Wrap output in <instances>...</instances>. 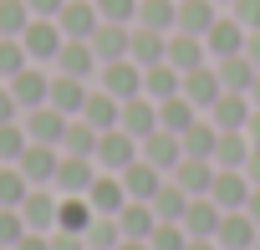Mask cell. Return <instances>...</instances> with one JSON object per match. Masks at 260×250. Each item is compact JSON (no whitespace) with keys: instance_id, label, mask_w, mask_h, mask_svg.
I'll return each instance as SVG.
<instances>
[{"instance_id":"6da1fadb","label":"cell","mask_w":260,"mask_h":250,"mask_svg":"<svg viewBox=\"0 0 260 250\" xmlns=\"http://www.w3.org/2000/svg\"><path fill=\"white\" fill-rule=\"evenodd\" d=\"M133 159H138V138L127 133V128H107V133H97V153H92V164H97L102 174H122Z\"/></svg>"},{"instance_id":"7a4b0ae2","label":"cell","mask_w":260,"mask_h":250,"mask_svg":"<svg viewBox=\"0 0 260 250\" xmlns=\"http://www.w3.org/2000/svg\"><path fill=\"white\" fill-rule=\"evenodd\" d=\"M61 26L51 21V16H31V26L21 31V46H26V56L31 61H56V51H61Z\"/></svg>"},{"instance_id":"3957f363","label":"cell","mask_w":260,"mask_h":250,"mask_svg":"<svg viewBox=\"0 0 260 250\" xmlns=\"http://www.w3.org/2000/svg\"><path fill=\"white\" fill-rule=\"evenodd\" d=\"M67 112H56L51 102H41V107H31V112H21V128H26V138L31 143H51V148H61V133H67Z\"/></svg>"},{"instance_id":"277c9868","label":"cell","mask_w":260,"mask_h":250,"mask_svg":"<svg viewBox=\"0 0 260 250\" xmlns=\"http://www.w3.org/2000/svg\"><path fill=\"white\" fill-rule=\"evenodd\" d=\"M102 92H112L117 102L143 97V67H138L133 56H122V61H102Z\"/></svg>"},{"instance_id":"5b68a950","label":"cell","mask_w":260,"mask_h":250,"mask_svg":"<svg viewBox=\"0 0 260 250\" xmlns=\"http://www.w3.org/2000/svg\"><path fill=\"white\" fill-rule=\"evenodd\" d=\"M56 189L51 184H36L26 199H21V220H26V230H41V235H51L56 230Z\"/></svg>"},{"instance_id":"8992f818","label":"cell","mask_w":260,"mask_h":250,"mask_svg":"<svg viewBox=\"0 0 260 250\" xmlns=\"http://www.w3.org/2000/svg\"><path fill=\"white\" fill-rule=\"evenodd\" d=\"M6 87H11V97L21 102V112H31V107H41V102L51 97V77H46L36 61H31V67H21V72L6 82Z\"/></svg>"},{"instance_id":"52a82bcc","label":"cell","mask_w":260,"mask_h":250,"mask_svg":"<svg viewBox=\"0 0 260 250\" xmlns=\"http://www.w3.org/2000/svg\"><path fill=\"white\" fill-rule=\"evenodd\" d=\"M56 164H61V148H51V143H26V153L16 159V169L26 174L31 189L36 184H51L56 179Z\"/></svg>"},{"instance_id":"ba28073f","label":"cell","mask_w":260,"mask_h":250,"mask_svg":"<svg viewBox=\"0 0 260 250\" xmlns=\"http://www.w3.org/2000/svg\"><path fill=\"white\" fill-rule=\"evenodd\" d=\"M250 189H255V184H250L245 169H219L214 184H209V199H214L219 209H245V204H250Z\"/></svg>"},{"instance_id":"9c48e42d","label":"cell","mask_w":260,"mask_h":250,"mask_svg":"<svg viewBox=\"0 0 260 250\" xmlns=\"http://www.w3.org/2000/svg\"><path fill=\"white\" fill-rule=\"evenodd\" d=\"M255 220L245 214V209H224L219 214V230H214V245L219 250H255Z\"/></svg>"},{"instance_id":"30bf717a","label":"cell","mask_w":260,"mask_h":250,"mask_svg":"<svg viewBox=\"0 0 260 250\" xmlns=\"http://www.w3.org/2000/svg\"><path fill=\"white\" fill-rule=\"evenodd\" d=\"M92 179H97V164H92V159L61 153V164H56V179H51V189H56V194H87V189H92Z\"/></svg>"},{"instance_id":"8fae6325","label":"cell","mask_w":260,"mask_h":250,"mask_svg":"<svg viewBox=\"0 0 260 250\" xmlns=\"http://www.w3.org/2000/svg\"><path fill=\"white\" fill-rule=\"evenodd\" d=\"M209 112H214V128H219V133H245L255 102H250V92H219V102H214Z\"/></svg>"},{"instance_id":"7c38bea8","label":"cell","mask_w":260,"mask_h":250,"mask_svg":"<svg viewBox=\"0 0 260 250\" xmlns=\"http://www.w3.org/2000/svg\"><path fill=\"white\" fill-rule=\"evenodd\" d=\"M56 26H61V36L87 41V36L102 26V16H97V6H92V0H67V6L56 11Z\"/></svg>"},{"instance_id":"4fadbf2b","label":"cell","mask_w":260,"mask_h":250,"mask_svg":"<svg viewBox=\"0 0 260 250\" xmlns=\"http://www.w3.org/2000/svg\"><path fill=\"white\" fill-rule=\"evenodd\" d=\"M87 92H92V87H87L82 77H67V72H56V77H51V97H46V102H51L56 112H67V117H82V107H87Z\"/></svg>"},{"instance_id":"5bb4252c","label":"cell","mask_w":260,"mask_h":250,"mask_svg":"<svg viewBox=\"0 0 260 250\" xmlns=\"http://www.w3.org/2000/svg\"><path fill=\"white\" fill-rule=\"evenodd\" d=\"M214 159H179L174 164V184L189 194V199H199V194H209V184H214Z\"/></svg>"},{"instance_id":"9a60e30c","label":"cell","mask_w":260,"mask_h":250,"mask_svg":"<svg viewBox=\"0 0 260 250\" xmlns=\"http://www.w3.org/2000/svg\"><path fill=\"white\" fill-rule=\"evenodd\" d=\"M219 204L209 199V194H199V199H189V209H184V230H189V240H214V230H219Z\"/></svg>"},{"instance_id":"2e32d148","label":"cell","mask_w":260,"mask_h":250,"mask_svg":"<svg viewBox=\"0 0 260 250\" xmlns=\"http://www.w3.org/2000/svg\"><path fill=\"white\" fill-rule=\"evenodd\" d=\"M117 128H127V133L143 143V138L158 128V102H153V97H127V102H122V117H117Z\"/></svg>"},{"instance_id":"e0dca14e","label":"cell","mask_w":260,"mask_h":250,"mask_svg":"<svg viewBox=\"0 0 260 250\" xmlns=\"http://www.w3.org/2000/svg\"><path fill=\"white\" fill-rule=\"evenodd\" d=\"M87 41H92L97 61H122V56H127V41H133V31H127L122 21H102Z\"/></svg>"},{"instance_id":"ac0fdd59","label":"cell","mask_w":260,"mask_h":250,"mask_svg":"<svg viewBox=\"0 0 260 250\" xmlns=\"http://www.w3.org/2000/svg\"><path fill=\"white\" fill-rule=\"evenodd\" d=\"M194 107H214L219 102V92H224V82H219V72L214 67H194V72H184V87H179Z\"/></svg>"},{"instance_id":"d6986e66","label":"cell","mask_w":260,"mask_h":250,"mask_svg":"<svg viewBox=\"0 0 260 250\" xmlns=\"http://www.w3.org/2000/svg\"><path fill=\"white\" fill-rule=\"evenodd\" d=\"M138 153H143L153 169H174V164L184 159V143H179V133H169V128H153V133L138 143Z\"/></svg>"},{"instance_id":"ffe728a7","label":"cell","mask_w":260,"mask_h":250,"mask_svg":"<svg viewBox=\"0 0 260 250\" xmlns=\"http://www.w3.org/2000/svg\"><path fill=\"white\" fill-rule=\"evenodd\" d=\"M87 204H92L97 214H117V209L127 204L122 174H102V169H97V179H92V189H87Z\"/></svg>"},{"instance_id":"44dd1931","label":"cell","mask_w":260,"mask_h":250,"mask_svg":"<svg viewBox=\"0 0 260 250\" xmlns=\"http://www.w3.org/2000/svg\"><path fill=\"white\" fill-rule=\"evenodd\" d=\"M153 225H158V214H153L148 199H127V204L117 209V230H122V240H148Z\"/></svg>"},{"instance_id":"7402d4cb","label":"cell","mask_w":260,"mask_h":250,"mask_svg":"<svg viewBox=\"0 0 260 250\" xmlns=\"http://www.w3.org/2000/svg\"><path fill=\"white\" fill-rule=\"evenodd\" d=\"M245 36H250V31H245L235 16H219V21L204 31V46H209L214 56H235V51H245Z\"/></svg>"},{"instance_id":"603a6c76","label":"cell","mask_w":260,"mask_h":250,"mask_svg":"<svg viewBox=\"0 0 260 250\" xmlns=\"http://www.w3.org/2000/svg\"><path fill=\"white\" fill-rule=\"evenodd\" d=\"M158 174H164V169H153V164L138 153L133 164L122 169V189H127V199H153V194H158V184H164Z\"/></svg>"},{"instance_id":"cb8c5ba5","label":"cell","mask_w":260,"mask_h":250,"mask_svg":"<svg viewBox=\"0 0 260 250\" xmlns=\"http://www.w3.org/2000/svg\"><path fill=\"white\" fill-rule=\"evenodd\" d=\"M127 56H133L138 67H158V61H169V36H164V31L138 26V31H133V41H127Z\"/></svg>"},{"instance_id":"d4e9b609","label":"cell","mask_w":260,"mask_h":250,"mask_svg":"<svg viewBox=\"0 0 260 250\" xmlns=\"http://www.w3.org/2000/svg\"><path fill=\"white\" fill-rule=\"evenodd\" d=\"M92 67H97V51H92V41H61V51H56V72H67V77H92Z\"/></svg>"},{"instance_id":"484cf974","label":"cell","mask_w":260,"mask_h":250,"mask_svg":"<svg viewBox=\"0 0 260 250\" xmlns=\"http://www.w3.org/2000/svg\"><path fill=\"white\" fill-rule=\"evenodd\" d=\"M179 87H184V72H179V67H169V61H158V67H143V97H153V102H169V97H179Z\"/></svg>"},{"instance_id":"4316f807","label":"cell","mask_w":260,"mask_h":250,"mask_svg":"<svg viewBox=\"0 0 260 250\" xmlns=\"http://www.w3.org/2000/svg\"><path fill=\"white\" fill-rule=\"evenodd\" d=\"M82 117L92 122L97 133H107V128H117V117H122V102H117L112 92H102V87H92V92H87V107H82Z\"/></svg>"},{"instance_id":"83f0119b","label":"cell","mask_w":260,"mask_h":250,"mask_svg":"<svg viewBox=\"0 0 260 250\" xmlns=\"http://www.w3.org/2000/svg\"><path fill=\"white\" fill-rule=\"evenodd\" d=\"M92 204H87V194H61L56 199V230H72V235H87V225H92Z\"/></svg>"},{"instance_id":"f1b7e54d","label":"cell","mask_w":260,"mask_h":250,"mask_svg":"<svg viewBox=\"0 0 260 250\" xmlns=\"http://www.w3.org/2000/svg\"><path fill=\"white\" fill-rule=\"evenodd\" d=\"M204 36H189V31H179V36H169V67H179V72H194V67H204Z\"/></svg>"},{"instance_id":"f546056e","label":"cell","mask_w":260,"mask_h":250,"mask_svg":"<svg viewBox=\"0 0 260 250\" xmlns=\"http://www.w3.org/2000/svg\"><path fill=\"white\" fill-rule=\"evenodd\" d=\"M214 72H219L224 92H250V82H255V72H260V67H255L245 51H235V56H219V67H214Z\"/></svg>"},{"instance_id":"4dcf8cb0","label":"cell","mask_w":260,"mask_h":250,"mask_svg":"<svg viewBox=\"0 0 260 250\" xmlns=\"http://www.w3.org/2000/svg\"><path fill=\"white\" fill-rule=\"evenodd\" d=\"M179 143H184V159H214V143H219V128L214 122H189V128L179 133Z\"/></svg>"},{"instance_id":"1f68e13d","label":"cell","mask_w":260,"mask_h":250,"mask_svg":"<svg viewBox=\"0 0 260 250\" xmlns=\"http://www.w3.org/2000/svg\"><path fill=\"white\" fill-rule=\"evenodd\" d=\"M250 138L245 133H219V143H214V169H245L250 164Z\"/></svg>"},{"instance_id":"d6a6232c","label":"cell","mask_w":260,"mask_h":250,"mask_svg":"<svg viewBox=\"0 0 260 250\" xmlns=\"http://www.w3.org/2000/svg\"><path fill=\"white\" fill-rule=\"evenodd\" d=\"M214 21H219V11L209 6V0H179V31H189V36H204Z\"/></svg>"},{"instance_id":"836d02e7","label":"cell","mask_w":260,"mask_h":250,"mask_svg":"<svg viewBox=\"0 0 260 250\" xmlns=\"http://www.w3.org/2000/svg\"><path fill=\"white\" fill-rule=\"evenodd\" d=\"M61 153H77V159H92V153H97V128H92L87 117H72V122H67Z\"/></svg>"},{"instance_id":"e575fe53","label":"cell","mask_w":260,"mask_h":250,"mask_svg":"<svg viewBox=\"0 0 260 250\" xmlns=\"http://www.w3.org/2000/svg\"><path fill=\"white\" fill-rule=\"evenodd\" d=\"M138 26H148V31L179 26V0H138Z\"/></svg>"},{"instance_id":"d590c367","label":"cell","mask_w":260,"mask_h":250,"mask_svg":"<svg viewBox=\"0 0 260 250\" xmlns=\"http://www.w3.org/2000/svg\"><path fill=\"white\" fill-rule=\"evenodd\" d=\"M87 250H117L122 245V230H117V214H92V225H87Z\"/></svg>"},{"instance_id":"8d00e7d4","label":"cell","mask_w":260,"mask_h":250,"mask_svg":"<svg viewBox=\"0 0 260 250\" xmlns=\"http://www.w3.org/2000/svg\"><path fill=\"white\" fill-rule=\"evenodd\" d=\"M194 112H199V107H194V102H189V97L179 92V97L158 102V128H169V133H184L189 122H194Z\"/></svg>"},{"instance_id":"74e56055","label":"cell","mask_w":260,"mask_h":250,"mask_svg":"<svg viewBox=\"0 0 260 250\" xmlns=\"http://www.w3.org/2000/svg\"><path fill=\"white\" fill-rule=\"evenodd\" d=\"M148 204H153V214H158V220H184V209H189V194H184L179 184H158V194H153Z\"/></svg>"},{"instance_id":"f35d334b","label":"cell","mask_w":260,"mask_h":250,"mask_svg":"<svg viewBox=\"0 0 260 250\" xmlns=\"http://www.w3.org/2000/svg\"><path fill=\"white\" fill-rule=\"evenodd\" d=\"M31 194V184H26V174L16 169V164H0V204L6 209H21V199Z\"/></svg>"},{"instance_id":"ab89813d","label":"cell","mask_w":260,"mask_h":250,"mask_svg":"<svg viewBox=\"0 0 260 250\" xmlns=\"http://www.w3.org/2000/svg\"><path fill=\"white\" fill-rule=\"evenodd\" d=\"M21 67H31V56H26L21 36H0V82H11Z\"/></svg>"},{"instance_id":"60d3db41","label":"cell","mask_w":260,"mask_h":250,"mask_svg":"<svg viewBox=\"0 0 260 250\" xmlns=\"http://www.w3.org/2000/svg\"><path fill=\"white\" fill-rule=\"evenodd\" d=\"M26 128H21V117L16 122H0V164H16L21 153H26Z\"/></svg>"},{"instance_id":"b9f144b4","label":"cell","mask_w":260,"mask_h":250,"mask_svg":"<svg viewBox=\"0 0 260 250\" xmlns=\"http://www.w3.org/2000/svg\"><path fill=\"white\" fill-rule=\"evenodd\" d=\"M31 26V6L26 0H0V36H21Z\"/></svg>"},{"instance_id":"7bdbcfd3","label":"cell","mask_w":260,"mask_h":250,"mask_svg":"<svg viewBox=\"0 0 260 250\" xmlns=\"http://www.w3.org/2000/svg\"><path fill=\"white\" fill-rule=\"evenodd\" d=\"M148 245H153V250H184V245H189V230H184L179 220H158L153 235H148Z\"/></svg>"},{"instance_id":"ee69618b","label":"cell","mask_w":260,"mask_h":250,"mask_svg":"<svg viewBox=\"0 0 260 250\" xmlns=\"http://www.w3.org/2000/svg\"><path fill=\"white\" fill-rule=\"evenodd\" d=\"M92 6H97L102 21H122V26L138 16V0H92Z\"/></svg>"},{"instance_id":"f6af8a7d","label":"cell","mask_w":260,"mask_h":250,"mask_svg":"<svg viewBox=\"0 0 260 250\" xmlns=\"http://www.w3.org/2000/svg\"><path fill=\"white\" fill-rule=\"evenodd\" d=\"M21 235H26V220H21V209H6V204H0V245L11 250Z\"/></svg>"},{"instance_id":"bcb514c9","label":"cell","mask_w":260,"mask_h":250,"mask_svg":"<svg viewBox=\"0 0 260 250\" xmlns=\"http://www.w3.org/2000/svg\"><path fill=\"white\" fill-rule=\"evenodd\" d=\"M230 6H235V21L245 31H260V0H230Z\"/></svg>"},{"instance_id":"7dc6e473","label":"cell","mask_w":260,"mask_h":250,"mask_svg":"<svg viewBox=\"0 0 260 250\" xmlns=\"http://www.w3.org/2000/svg\"><path fill=\"white\" fill-rule=\"evenodd\" d=\"M51 250H87V240L72 230H51Z\"/></svg>"},{"instance_id":"c3c4849f","label":"cell","mask_w":260,"mask_h":250,"mask_svg":"<svg viewBox=\"0 0 260 250\" xmlns=\"http://www.w3.org/2000/svg\"><path fill=\"white\" fill-rule=\"evenodd\" d=\"M11 250H51V235H41V230H26Z\"/></svg>"},{"instance_id":"681fc988","label":"cell","mask_w":260,"mask_h":250,"mask_svg":"<svg viewBox=\"0 0 260 250\" xmlns=\"http://www.w3.org/2000/svg\"><path fill=\"white\" fill-rule=\"evenodd\" d=\"M16 117H21V102L11 97V87H6V82H0V122H16Z\"/></svg>"},{"instance_id":"f907efd6","label":"cell","mask_w":260,"mask_h":250,"mask_svg":"<svg viewBox=\"0 0 260 250\" xmlns=\"http://www.w3.org/2000/svg\"><path fill=\"white\" fill-rule=\"evenodd\" d=\"M26 6H31V16H51L56 21V11L67 6V0H26Z\"/></svg>"},{"instance_id":"816d5d0a","label":"cell","mask_w":260,"mask_h":250,"mask_svg":"<svg viewBox=\"0 0 260 250\" xmlns=\"http://www.w3.org/2000/svg\"><path fill=\"white\" fill-rule=\"evenodd\" d=\"M245 56L260 67V31H250V36H245Z\"/></svg>"},{"instance_id":"f5cc1de1","label":"cell","mask_w":260,"mask_h":250,"mask_svg":"<svg viewBox=\"0 0 260 250\" xmlns=\"http://www.w3.org/2000/svg\"><path fill=\"white\" fill-rule=\"evenodd\" d=\"M245 169H250V184L260 189V148H250V164H245Z\"/></svg>"},{"instance_id":"db71d44e","label":"cell","mask_w":260,"mask_h":250,"mask_svg":"<svg viewBox=\"0 0 260 250\" xmlns=\"http://www.w3.org/2000/svg\"><path fill=\"white\" fill-rule=\"evenodd\" d=\"M245 214H250V220L260 225V189H250V204H245Z\"/></svg>"},{"instance_id":"11a10c76","label":"cell","mask_w":260,"mask_h":250,"mask_svg":"<svg viewBox=\"0 0 260 250\" xmlns=\"http://www.w3.org/2000/svg\"><path fill=\"white\" fill-rule=\"evenodd\" d=\"M117 250H153V245H148V240H122Z\"/></svg>"},{"instance_id":"9f6ffc18","label":"cell","mask_w":260,"mask_h":250,"mask_svg":"<svg viewBox=\"0 0 260 250\" xmlns=\"http://www.w3.org/2000/svg\"><path fill=\"white\" fill-rule=\"evenodd\" d=\"M184 250H219V245H214V240H189Z\"/></svg>"},{"instance_id":"6f0895ef","label":"cell","mask_w":260,"mask_h":250,"mask_svg":"<svg viewBox=\"0 0 260 250\" xmlns=\"http://www.w3.org/2000/svg\"><path fill=\"white\" fill-rule=\"evenodd\" d=\"M250 102L260 107V72H255V82H250Z\"/></svg>"},{"instance_id":"680465c9","label":"cell","mask_w":260,"mask_h":250,"mask_svg":"<svg viewBox=\"0 0 260 250\" xmlns=\"http://www.w3.org/2000/svg\"><path fill=\"white\" fill-rule=\"evenodd\" d=\"M219 6H230V0H219Z\"/></svg>"},{"instance_id":"91938a15","label":"cell","mask_w":260,"mask_h":250,"mask_svg":"<svg viewBox=\"0 0 260 250\" xmlns=\"http://www.w3.org/2000/svg\"><path fill=\"white\" fill-rule=\"evenodd\" d=\"M0 250H6V245H0Z\"/></svg>"},{"instance_id":"94428289","label":"cell","mask_w":260,"mask_h":250,"mask_svg":"<svg viewBox=\"0 0 260 250\" xmlns=\"http://www.w3.org/2000/svg\"><path fill=\"white\" fill-rule=\"evenodd\" d=\"M255 250H260V245H255Z\"/></svg>"}]
</instances>
